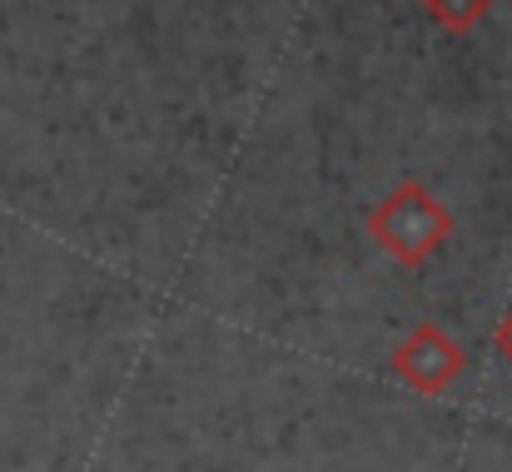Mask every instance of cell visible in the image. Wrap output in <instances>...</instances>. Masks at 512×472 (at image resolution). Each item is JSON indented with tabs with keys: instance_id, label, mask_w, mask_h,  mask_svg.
<instances>
[{
	"instance_id": "obj_3",
	"label": "cell",
	"mask_w": 512,
	"mask_h": 472,
	"mask_svg": "<svg viewBox=\"0 0 512 472\" xmlns=\"http://www.w3.org/2000/svg\"><path fill=\"white\" fill-rule=\"evenodd\" d=\"M423 10H428V20H433L438 30L468 35V30H478V25L493 15V0H423Z\"/></svg>"
},
{
	"instance_id": "obj_4",
	"label": "cell",
	"mask_w": 512,
	"mask_h": 472,
	"mask_svg": "<svg viewBox=\"0 0 512 472\" xmlns=\"http://www.w3.org/2000/svg\"><path fill=\"white\" fill-rule=\"evenodd\" d=\"M493 348H498V358H503V363L512 368V309L498 318V323H493Z\"/></svg>"
},
{
	"instance_id": "obj_1",
	"label": "cell",
	"mask_w": 512,
	"mask_h": 472,
	"mask_svg": "<svg viewBox=\"0 0 512 472\" xmlns=\"http://www.w3.org/2000/svg\"><path fill=\"white\" fill-rule=\"evenodd\" d=\"M368 239L403 269H423L443 244L453 239V214L448 204L423 184V179H398L363 219Z\"/></svg>"
},
{
	"instance_id": "obj_2",
	"label": "cell",
	"mask_w": 512,
	"mask_h": 472,
	"mask_svg": "<svg viewBox=\"0 0 512 472\" xmlns=\"http://www.w3.org/2000/svg\"><path fill=\"white\" fill-rule=\"evenodd\" d=\"M388 368H393V378H398L403 388H413L418 398H443V393L463 378L468 353H463V343H458L443 323L418 318V323L393 343Z\"/></svg>"
}]
</instances>
